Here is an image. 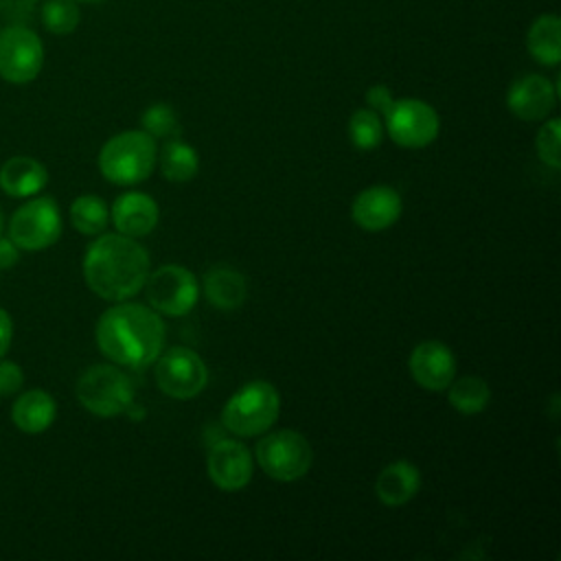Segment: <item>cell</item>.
I'll return each mask as SVG.
<instances>
[{"mask_svg":"<svg viewBox=\"0 0 561 561\" xmlns=\"http://www.w3.org/2000/svg\"><path fill=\"white\" fill-rule=\"evenodd\" d=\"M167 329L156 309L138 302L110 307L96 322V344L114 364L145 368L158 359L164 348Z\"/></svg>","mask_w":561,"mask_h":561,"instance_id":"6da1fadb","label":"cell"},{"mask_svg":"<svg viewBox=\"0 0 561 561\" xmlns=\"http://www.w3.org/2000/svg\"><path fill=\"white\" fill-rule=\"evenodd\" d=\"M149 274V252L125 234H101L83 254L85 285L103 300L136 296Z\"/></svg>","mask_w":561,"mask_h":561,"instance_id":"7a4b0ae2","label":"cell"},{"mask_svg":"<svg viewBox=\"0 0 561 561\" xmlns=\"http://www.w3.org/2000/svg\"><path fill=\"white\" fill-rule=\"evenodd\" d=\"M156 160V138L138 129L112 136L99 151V169L112 184H138L147 180Z\"/></svg>","mask_w":561,"mask_h":561,"instance_id":"3957f363","label":"cell"},{"mask_svg":"<svg viewBox=\"0 0 561 561\" xmlns=\"http://www.w3.org/2000/svg\"><path fill=\"white\" fill-rule=\"evenodd\" d=\"M280 412V397L270 381L256 379L241 386L224 405L221 423L237 436L267 432Z\"/></svg>","mask_w":561,"mask_h":561,"instance_id":"277c9868","label":"cell"},{"mask_svg":"<svg viewBox=\"0 0 561 561\" xmlns=\"http://www.w3.org/2000/svg\"><path fill=\"white\" fill-rule=\"evenodd\" d=\"M79 403L96 416H116L134 405L131 379L116 366L94 364L77 381Z\"/></svg>","mask_w":561,"mask_h":561,"instance_id":"5b68a950","label":"cell"},{"mask_svg":"<svg viewBox=\"0 0 561 561\" xmlns=\"http://www.w3.org/2000/svg\"><path fill=\"white\" fill-rule=\"evenodd\" d=\"M256 460L272 480L294 482L309 471L313 451L302 434L294 430H278L265 434L256 443Z\"/></svg>","mask_w":561,"mask_h":561,"instance_id":"8992f818","label":"cell"},{"mask_svg":"<svg viewBox=\"0 0 561 561\" xmlns=\"http://www.w3.org/2000/svg\"><path fill=\"white\" fill-rule=\"evenodd\" d=\"M61 234L59 206L50 197H33L22 204L9 221V239L28 252L50 248Z\"/></svg>","mask_w":561,"mask_h":561,"instance_id":"52a82bcc","label":"cell"},{"mask_svg":"<svg viewBox=\"0 0 561 561\" xmlns=\"http://www.w3.org/2000/svg\"><path fill=\"white\" fill-rule=\"evenodd\" d=\"M158 388L171 399H193L208 383V368L204 359L186 346L162 351L156 359Z\"/></svg>","mask_w":561,"mask_h":561,"instance_id":"ba28073f","label":"cell"},{"mask_svg":"<svg viewBox=\"0 0 561 561\" xmlns=\"http://www.w3.org/2000/svg\"><path fill=\"white\" fill-rule=\"evenodd\" d=\"M142 287L151 309L164 316L188 313L199 296L197 278L182 265H162L149 272Z\"/></svg>","mask_w":561,"mask_h":561,"instance_id":"9c48e42d","label":"cell"},{"mask_svg":"<svg viewBox=\"0 0 561 561\" xmlns=\"http://www.w3.org/2000/svg\"><path fill=\"white\" fill-rule=\"evenodd\" d=\"M44 66L39 35L22 24L0 31V77L9 83H31Z\"/></svg>","mask_w":561,"mask_h":561,"instance_id":"30bf717a","label":"cell"},{"mask_svg":"<svg viewBox=\"0 0 561 561\" xmlns=\"http://www.w3.org/2000/svg\"><path fill=\"white\" fill-rule=\"evenodd\" d=\"M386 116V129L399 147L421 149L436 140L440 118L436 110L419 99H401L390 105Z\"/></svg>","mask_w":561,"mask_h":561,"instance_id":"8fae6325","label":"cell"},{"mask_svg":"<svg viewBox=\"0 0 561 561\" xmlns=\"http://www.w3.org/2000/svg\"><path fill=\"white\" fill-rule=\"evenodd\" d=\"M252 456L239 440L221 438L208 449L206 471L221 491L243 489L252 480Z\"/></svg>","mask_w":561,"mask_h":561,"instance_id":"7c38bea8","label":"cell"},{"mask_svg":"<svg viewBox=\"0 0 561 561\" xmlns=\"http://www.w3.org/2000/svg\"><path fill=\"white\" fill-rule=\"evenodd\" d=\"M410 373L414 381L432 392L445 390L456 375V359L447 344L427 340L414 346L410 355Z\"/></svg>","mask_w":561,"mask_h":561,"instance_id":"4fadbf2b","label":"cell"},{"mask_svg":"<svg viewBox=\"0 0 561 561\" xmlns=\"http://www.w3.org/2000/svg\"><path fill=\"white\" fill-rule=\"evenodd\" d=\"M351 215L362 230L381 232L390 228L401 215V195L392 186H370L357 193Z\"/></svg>","mask_w":561,"mask_h":561,"instance_id":"5bb4252c","label":"cell"},{"mask_svg":"<svg viewBox=\"0 0 561 561\" xmlns=\"http://www.w3.org/2000/svg\"><path fill=\"white\" fill-rule=\"evenodd\" d=\"M557 101L554 85L541 75H526L513 81L506 94L508 110L522 121H543Z\"/></svg>","mask_w":561,"mask_h":561,"instance_id":"9a60e30c","label":"cell"},{"mask_svg":"<svg viewBox=\"0 0 561 561\" xmlns=\"http://www.w3.org/2000/svg\"><path fill=\"white\" fill-rule=\"evenodd\" d=\"M160 219V208L153 197L147 193L129 191L114 199L112 204V221L116 230L125 237H145L149 234Z\"/></svg>","mask_w":561,"mask_h":561,"instance_id":"2e32d148","label":"cell"},{"mask_svg":"<svg viewBox=\"0 0 561 561\" xmlns=\"http://www.w3.org/2000/svg\"><path fill=\"white\" fill-rule=\"evenodd\" d=\"M419 486H421V473L408 460L390 462L379 471L375 482L377 497L386 506H403L416 495Z\"/></svg>","mask_w":561,"mask_h":561,"instance_id":"e0dca14e","label":"cell"},{"mask_svg":"<svg viewBox=\"0 0 561 561\" xmlns=\"http://www.w3.org/2000/svg\"><path fill=\"white\" fill-rule=\"evenodd\" d=\"M48 182L46 167L28 156H13L0 167V188L11 197H31Z\"/></svg>","mask_w":561,"mask_h":561,"instance_id":"ac0fdd59","label":"cell"},{"mask_svg":"<svg viewBox=\"0 0 561 561\" xmlns=\"http://www.w3.org/2000/svg\"><path fill=\"white\" fill-rule=\"evenodd\" d=\"M204 294L221 311L239 309L248 298L245 276L228 265H215L204 274Z\"/></svg>","mask_w":561,"mask_h":561,"instance_id":"d6986e66","label":"cell"},{"mask_svg":"<svg viewBox=\"0 0 561 561\" xmlns=\"http://www.w3.org/2000/svg\"><path fill=\"white\" fill-rule=\"evenodd\" d=\"M55 416H57L55 399L39 388L22 392L11 405V421L15 423L18 430L26 434H39L48 430Z\"/></svg>","mask_w":561,"mask_h":561,"instance_id":"ffe728a7","label":"cell"},{"mask_svg":"<svg viewBox=\"0 0 561 561\" xmlns=\"http://www.w3.org/2000/svg\"><path fill=\"white\" fill-rule=\"evenodd\" d=\"M530 55L543 66H557L561 59V22L557 15H541L533 22L526 37Z\"/></svg>","mask_w":561,"mask_h":561,"instance_id":"44dd1931","label":"cell"},{"mask_svg":"<svg viewBox=\"0 0 561 561\" xmlns=\"http://www.w3.org/2000/svg\"><path fill=\"white\" fill-rule=\"evenodd\" d=\"M160 171L169 182H188L199 171V156L178 136L169 138L160 151Z\"/></svg>","mask_w":561,"mask_h":561,"instance_id":"7402d4cb","label":"cell"},{"mask_svg":"<svg viewBox=\"0 0 561 561\" xmlns=\"http://www.w3.org/2000/svg\"><path fill=\"white\" fill-rule=\"evenodd\" d=\"M445 390H447L451 408H456L462 414L482 412L489 405V399H491L489 383L480 377H473V375H467V377H460V379L451 381Z\"/></svg>","mask_w":561,"mask_h":561,"instance_id":"603a6c76","label":"cell"},{"mask_svg":"<svg viewBox=\"0 0 561 561\" xmlns=\"http://www.w3.org/2000/svg\"><path fill=\"white\" fill-rule=\"evenodd\" d=\"M110 208L96 195H79L70 206V221L81 234H101L107 226Z\"/></svg>","mask_w":561,"mask_h":561,"instance_id":"cb8c5ba5","label":"cell"},{"mask_svg":"<svg viewBox=\"0 0 561 561\" xmlns=\"http://www.w3.org/2000/svg\"><path fill=\"white\" fill-rule=\"evenodd\" d=\"M348 136L357 149L368 151V149L379 147V142L383 138V123H381L379 114L370 107L357 110L348 121Z\"/></svg>","mask_w":561,"mask_h":561,"instance_id":"d4e9b609","label":"cell"},{"mask_svg":"<svg viewBox=\"0 0 561 561\" xmlns=\"http://www.w3.org/2000/svg\"><path fill=\"white\" fill-rule=\"evenodd\" d=\"M81 11L77 0H46L42 7V22L55 35H68L79 26Z\"/></svg>","mask_w":561,"mask_h":561,"instance_id":"484cf974","label":"cell"},{"mask_svg":"<svg viewBox=\"0 0 561 561\" xmlns=\"http://www.w3.org/2000/svg\"><path fill=\"white\" fill-rule=\"evenodd\" d=\"M142 131L151 138H175L180 134L178 114L167 103H153L142 114Z\"/></svg>","mask_w":561,"mask_h":561,"instance_id":"4316f807","label":"cell"},{"mask_svg":"<svg viewBox=\"0 0 561 561\" xmlns=\"http://www.w3.org/2000/svg\"><path fill=\"white\" fill-rule=\"evenodd\" d=\"M559 138H561V121L559 118H550L548 123H543V127L537 131V140H535V149L537 156L543 164H548L550 169H559L561 167V158H559Z\"/></svg>","mask_w":561,"mask_h":561,"instance_id":"83f0119b","label":"cell"},{"mask_svg":"<svg viewBox=\"0 0 561 561\" xmlns=\"http://www.w3.org/2000/svg\"><path fill=\"white\" fill-rule=\"evenodd\" d=\"M24 383V373L20 368V364L11 362V359H4L0 362V394L2 397H9V394H15Z\"/></svg>","mask_w":561,"mask_h":561,"instance_id":"f1b7e54d","label":"cell"},{"mask_svg":"<svg viewBox=\"0 0 561 561\" xmlns=\"http://www.w3.org/2000/svg\"><path fill=\"white\" fill-rule=\"evenodd\" d=\"M366 103L370 110H375L377 114H386L390 110V105L394 103L392 99V92L390 88L386 85H373L368 92H366Z\"/></svg>","mask_w":561,"mask_h":561,"instance_id":"f546056e","label":"cell"},{"mask_svg":"<svg viewBox=\"0 0 561 561\" xmlns=\"http://www.w3.org/2000/svg\"><path fill=\"white\" fill-rule=\"evenodd\" d=\"M18 261H20V248L9 237H0V270H9Z\"/></svg>","mask_w":561,"mask_h":561,"instance_id":"4dcf8cb0","label":"cell"},{"mask_svg":"<svg viewBox=\"0 0 561 561\" xmlns=\"http://www.w3.org/2000/svg\"><path fill=\"white\" fill-rule=\"evenodd\" d=\"M13 337V322L11 316L0 307V357L9 351Z\"/></svg>","mask_w":561,"mask_h":561,"instance_id":"1f68e13d","label":"cell"},{"mask_svg":"<svg viewBox=\"0 0 561 561\" xmlns=\"http://www.w3.org/2000/svg\"><path fill=\"white\" fill-rule=\"evenodd\" d=\"M2 230H4V217H2V213H0V237H2Z\"/></svg>","mask_w":561,"mask_h":561,"instance_id":"d6a6232c","label":"cell"},{"mask_svg":"<svg viewBox=\"0 0 561 561\" xmlns=\"http://www.w3.org/2000/svg\"><path fill=\"white\" fill-rule=\"evenodd\" d=\"M77 2H96V0H77Z\"/></svg>","mask_w":561,"mask_h":561,"instance_id":"836d02e7","label":"cell"}]
</instances>
